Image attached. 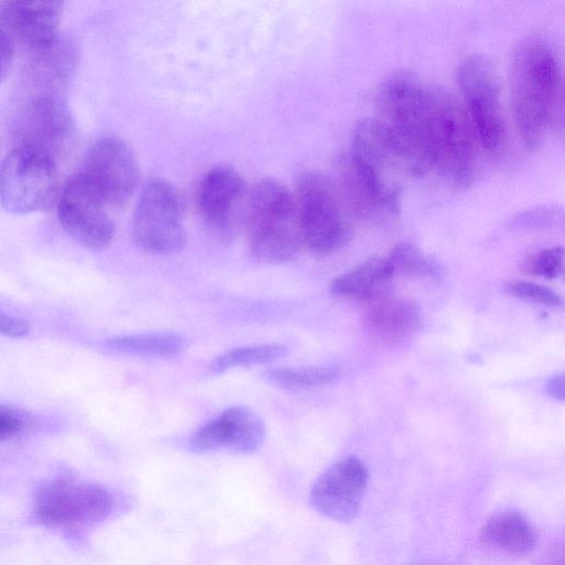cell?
Returning <instances> with one entry per match:
<instances>
[{"mask_svg":"<svg viewBox=\"0 0 565 565\" xmlns=\"http://www.w3.org/2000/svg\"><path fill=\"white\" fill-rule=\"evenodd\" d=\"M516 129L527 148L539 147L562 119L563 81L554 51L540 36L516 44L510 67Z\"/></svg>","mask_w":565,"mask_h":565,"instance_id":"6da1fadb","label":"cell"},{"mask_svg":"<svg viewBox=\"0 0 565 565\" xmlns=\"http://www.w3.org/2000/svg\"><path fill=\"white\" fill-rule=\"evenodd\" d=\"M416 145L430 169H436L451 186L465 189L472 183L479 143L455 95L427 86Z\"/></svg>","mask_w":565,"mask_h":565,"instance_id":"7a4b0ae2","label":"cell"},{"mask_svg":"<svg viewBox=\"0 0 565 565\" xmlns=\"http://www.w3.org/2000/svg\"><path fill=\"white\" fill-rule=\"evenodd\" d=\"M243 231L258 262L292 259L303 247L292 191L275 179L258 180L249 188Z\"/></svg>","mask_w":565,"mask_h":565,"instance_id":"3957f363","label":"cell"},{"mask_svg":"<svg viewBox=\"0 0 565 565\" xmlns=\"http://www.w3.org/2000/svg\"><path fill=\"white\" fill-rule=\"evenodd\" d=\"M292 194L305 247L329 254L350 241L352 213L337 181L319 172H303Z\"/></svg>","mask_w":565,"mask_h":565,"instance_id":"277c9868","label":"cell"},{"mask_svg":"<svg viewBox=\"0 0 565 565\" xmlns=\"http://www.w3.org/2000/svg\"><path fill=\"white\" fill-rule=\"evenodd\" d=\"M184 202L178 189L162 179L150 180L135 207L131 235L135 244L152 255H168L186 244Z\"/></svg>","mask_w":565,"mask_h":565,"instance_id":"5b68a950","label":"cell"},{"mask_svg":"<svg viewBox=\"0 0 565 565\" xmlns=\"http://www.w3.org/2000/svg\"><path fill=\"white\" fill-rule=\"evenodd\" d=\"M457 82L479 146L499 152L507 141V128L495 66L483 55H470L459 65Z\"/></svg>","mask_w":565,"mask_h":565,"instance_id":"8992f818","label":"cell"},{"mask_svg":"<svg viewBox=\"0 0 565 565\" xmlns=\"http://www.w3.org/2000/svg\"><path fill=\"white\" fill-rule=\"evenodd\" d=\"M57 190V161L45 153L15 147L0 163V204L8 212L46 210Z\"/></svg>","mask_w":565,"mask_h":565,"instance_id":"52a82bcc","label":"cell"},{"mask_svg":"<svg viewBox=\"0 0 565 565\" xmlns=\"http://www.w3.org/2000/svg\"><path fill=\"white\" fill-rule=\"evenodd\" d=\"M114 508V498L105 487L56 478L36 491L33 515L50 527L79 529L106 520Z\"/></svg>","mask_w":565,"mask_h":565,"instance_id":"ba28073f","label":"cell"},{"mask_svg":"<svg viewBox=\"0 0 565 565\" xmlns=\"http://www.w3.org/2000/svg\"><path fill=\"white\" fill-rule=\"evenodd\" d=\"M350 151L385 183L399 189L403 178L423 177L430 170L417 150L381 118L356 122Z\"/></svg>","mask_w":565,"mask_h":565,"instance_id":"9c48e42d","label":"cell"},{"mask_svg":"<svg viewBox=\"0 0 565 565\" xmlns=\"http://www.w3.org/2000/svg\"><path fill=\"white\" fill-rule=\"evenodd\" d=\"M15 147L45 153L56 161L72 139L73 124L60 89L34 87L13 122Z\"/></svg>","mask_w":565,"mask_h":565,"instance_id":"30bf717a","label":"cell"},{"mask_svg":"<svg viewBox=\"0 0 565 565\" xmlns=\"http://www.w3.org/2000/svg\"><path fill=\"white\" fill-rule=\"evenodd\" d=\"M249 188L227 164H218L201 178L195 205L205 227L220 241L233 239L244 226Z\"/></svg>","mask_w":565,"mask_h":565,"instance_id":"8fae6325","label":"cell"},{"mask_svg":"<svg viewBox=\"0 0 565 565\" xmlns=\"http://www.w3.org/2000/svg\"><path fill=\"white\" fill-rule=\"evenodd\" d=\"M79 173L109 211H119L127 205L140 179L134 152L122 140L115 137H104L92 145Z\"/></svg>","mask_w":565,"mask_h":565,"instance_id":"7c38bea8","label":"cell"},{"mask_svg":"<svg viewBox=\"0 0 565 565\" xmlns=\"http://www.w3.org/2000/svg\"><path fill=\"white\" fill-rule=\"evenodd\" d=\"M338 185L356 217L375 225L396 220L401 211V189L385 183L351 151L337 160Z\"/></svg>","mask_w":565,"mask_h":565,"instance_id":"4fadbf2b","label":"cell"},{"mask_svg":"<svg viewBox=\"0 0 565 565\" xmlns=\"http://www.w3.org/2000/svg\"><path fill=\"white\" fill-rule=\"evenodd\" d=\"M109 209L82 173L65 183L57 214L63 230L79 245L93 250L109 246L115 225Z\"/></svg>","mask_w":565,"mask_h":565,"instance_id":"5bb4252c","label":"cell"},{"mask_svg":"<svg viewBox=\"0 0 565 565\" xmlns=\"http://www.w3.org/2000/svg\"><path fill=\"white\" fill-rule=\"evenodd\" d=\"M366 483V467L358 457L349 456L316 480L310 502L321 514L338 522H350L360 510Z\"/></svg>","mask_w":565,"mask_h":565,"instance_id":"9a60e30c","label":"cell"},{"mask_svg":"<svg viewBox=\"0 0 565 565\" xmlns=\"http://www.w3.org/2000/svg\"><path fill=\"white\" fill-rule=\"evenodd\" d=\"M63 6L61 1L0 2V29L31 56L44 53L58 41Z\"/></svg>","mask_w":565,"mask_h":565,"instance_id":"2e32d148","label":"cell"},{"mask_svg":"<svg viewBox=\"0 0 565 565\" xmlns=\"http://www.w3.org/2000/svg\"><path fill=\"white\" fill-rule=\"evenodd\" d=\"M266 428L260 417L245 406L224 409L192 436L189 447L195 454L228 450L252 454L262 447Z\"/></svg>","mask_w":565,"mask_h":565,"instance_id":"e0dca14e","label":"cell"},{"mask_svg":"<svg viewBox=\"0 0 565 565\" xmlns=\"http://www.w3.org/2000/svg\"><path fill=\"white\" fill-rule=\"evenodd\" d=\"M362 320L372 337L395 343L409 338L418 329L420 312L409 300L384 296L367 305Z\"/></svg>","mask_w":565,"mask_h":565,"instance_id":"ac0fdd59","label":"cell"},{"mask_svg":"<svg viewBox=\"0 0 565 565\" xmlns=\"http://www.w3.org/2000/svg\"><path fill=\"white\" fill-rule=\"evenodd\" d=\"M394 275L387 257H372L334 278L330 291L343 299L370 303L385 296Z\"/></svg>","mask_w":565,"mask_h":565,"instance_id":"d6986e66","label":"cell"},{"mask_svg":"<svg viewBox=\"0 0 565 565\" xmlns=\"http://www.w3.org/2000/svg\"><path fill=\"white\" fill-rule=\"evenodd\" d=\"M480 537L489 546L515 556L527 555L536 544L534 527L513 510L499 511L488 518Z\"/></svg>","mask_w":565,"mask_h":565,"instance_id":"ffe728a7","label":"cell"},{"mask_svg":"<svg viewBox=\"0 0 565 565\" xmlns=\"http://www.w3.org/2000/svg\"><path fill=\"white\" fill-rule=\"evenodd\" d=\"M116 352L138 356H173L186 348V339L174 332H145L114 335L106 340Z\"/></svg>","mask_w":565,"mask_h":565,"instance_id":"44dd1931","label":"cell"},{"mask_svg":"<svg viewBox=\"0 0 565 565\" xmlns=\"http://www.w3.org/2000/svg\"><path fill=\"white\" fill-rule=\"evenodd\" d=\"M288 354V348L281 343L256 344L235 348L213 359L210 370L222 373L234 367L252 366L277 361Z\"/></svg>","mask_w":565,"mask_h":565,"instance_id":"7402d4cb","label":"cell"},{"mask_svg":"<svg viewBox=\"0 0 565 565\" xmlns=\"http://www.w3.org/2000/svg\"><path fill=\"white\" fill-rule=\"evenodd\" d=\"M340 375L338 367H279L266 372L269 381L284 388H308L326 385Z\"/></svg>","mask_w":565,"mask_h":565,"instance_id":"603a6c76","label":"cell"},{"mask_svg":"<svg viewBox=\"0 0 565 565\" xmlns=\"http://www.w3.org/2000/svg\"><path fill=\"white\" fill-rule=\"evenodd\" d=\"M394 274L412 277H435L438 266L430 257L424 255L416 246L408 243L397 244L387 256Z\"/></svg>","mask_w":565,"mask_h":565,"instance_id":"cb8c5ba5","label":"cell"},{"mask_svg":"<svg viewBox=\"0 0 565 565\" xmlns=\"http://www.w3.org/2000/svg\"><path fill=\"white\" fill-rule=\"evenodd\" d=\"M523 269L544 278H558L564 271V250L558 246L543 249L526 259Z\"/></svg>","mask_w":565,"mask_h":565,"instance_id":"d4e9b609","label":"cell"},{"mask_svg":"<svg viewBox=\"0 0 565 565\" xmlns=\"http://www.w3.org/2000/svg\"><path fill=\"white\" fill-rule=\"evenodd\" d=\"M507 291L519 299L544 306L561 305V297L553 290L535 282L516 280L505 286Z\"/></svg>","mask_w":565,"mask_h":565,"instance_id":"484cf974","label":"cell"},{"mask_svg":"<svg viewBox=\"0 0 565 565\" xmlns=\"http://www.w3.org/2000/svg\"><path fill=\"white\" fill-rule=\"evenodd\" d=\"M25 426V419L18 411L0 404V443L18 436Z\"/></svg>","mask_w":565,"mask_h":565,"instance_id":"4316f807","label":"cell"},{"mask_svg":"<svg viewBox=\"0 0 565 565\" xmlns=\"http://www.w3.org/2000/svg\"><path fill=\"white\" fill-rule=\"evenodd\" d=\"M30 332L26 321L0 311V333L9 338H23Z\"/></svg>","mask_w":565,"mask_h":565,"instance_id":"83f0119b","label":"cell"},{"mask_svg":"<svg viewBox=\"0 0 565 565\" xmlns=\"http://www.w3.org/2000/svg\"><path fill=\"white\" fill-rule=\"evenodd\" d=\"M14 55V45L9 36L0 29V83L8 75Z\"/></svg>","mask_w":565,"mask_h":565,"instance_id":"f1b7e54d","label":"cell"},{"mask_svg":"<svg viewBox=\"0 0 565 565\" xmlns=\"http://www.w3.org/2000/svg\"><path fill=\"white\" fill-rule=\"evenodd\" d=\"M546 393L558 401L564 399V376L563 374L554 375L546 383Z\"/></svg>","mask_w":565,"mask_h":565,"instance_id":"f546056e","label":"cell"}]
</instances>
